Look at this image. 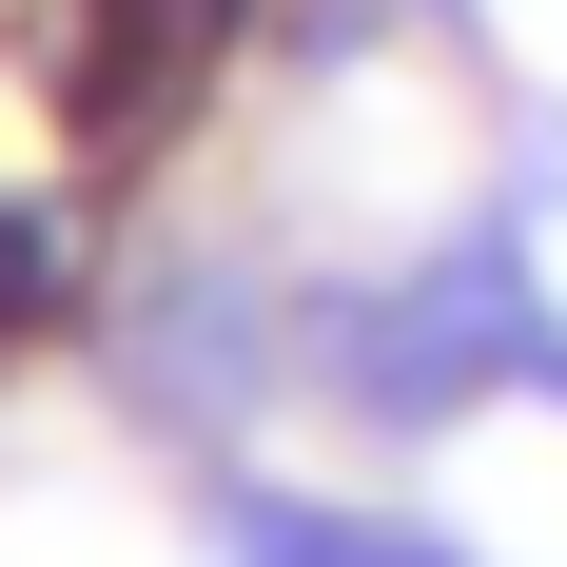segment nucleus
Returning a JSON list of instances; mask_svg holds the SVG:
<instances>
[{
	"label": "nucleus",
	"mask_w": 567,
	"mask_h": 567,
	"mask_svg": "<svg viewBox=\"0 0 567 567\" xmlns=\"http://www.w3.org/2000/svg\"><path fill=\"white\" fill-rule=\"evenodd\" d=\"M216 40H235V0H79V157H137L196 79H216Z\"/></svg>",
	"instance_id": "1"
},
{
	"label": "nucleus",
	"mask_w": 567,
	"mask_h": 567,
	"mask_svg": "<svg viewBox=\"0 0 567 567\" xmlns=\"http://www.w3.org/2000/svg\"><path fill=\"white\" fill-rule=\"evenodd\" d=\"M20 293H40V235H20V216H0V313H20Z\"/></svg>",
	"instance_id": "2"
}]
</instances>
